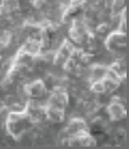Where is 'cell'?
Masks as SVG:
<instances>
[{
  "label": "cell",
  "mask_w": 129,
  "mask_h": 149,
  "mask_svg": "<svg viewBox=\"0 0 129 149\" xmlns=\"http://www.w3.org/2000/svg\"><path fill=\"white\" fill-rule=\"evenodd\" d=\"M105 114L110 121L120 122L126 118L127 110H126L124 104L119 98H113L105 105Z\"/></svg>",
  "instance_id": "2"
},
{
  "label": "cell",
  "mask_w": 129,
  "mask_h": 149,
  "mask_svg": "<svg viewBox=\"0 0 129 149\" xmlns=\"http://www.w3.org/2000/svg\"><path fill=\"white\" fill-rule=\"evenodd\" d=\"M126 8V0H112L110 3V11L113 15L120 14Z\"/></svg>",
  "instance_id": "5"
},
{
  "label": "cell",
  "mask_w": 129,
  "mask_h": 149,
  "mask_svg": "<svg viewBox=\"0 0 129 149\" xmlns=\"http://www.w3.org/2000/svg\"><path fill=\"white\" fill-rule=\"evenodd\" d=\"M1 56H3V47L0 46V59H1Z\"/></svg>",
  "instance_id": "6"
},
{
  "label": "cell",
  "mask_w": 129,
  "mask_h": 149,
  "mask_svg": "<svg viewBox=\"0 0 129 149\" xmlns=\"http://www.w3.org/2000/svg\"><path fill=\"white\" fill-rule=\"evenodd\" d=\"M23 88H24V91H25L29 100H37L40 102L44 100V102L46 104V98L49 96V88L44 79H42V78L32 79V81L23 84Z\"/></svg>",
  "instance_id": "1"
},
{
  "label": "cell",
  "mask_w": 129,
  "mask_h": 149,
  "mask_svg": "<svg viewBox=\"0 0 129 149\" xmlns=\"http://www.w3.org/2000/svg\"><path fill=\"white\" fill-rule=\"evenodd\" d=\"M66 111L56 107L45 105V120L50 124H61L65 121Z\"/></svg>",
  "instance_id": "4"
},
{
  "label": "cell",
  "mask_w": 129,
  "mask_h": 149,
  "mask_svg": "<svg viewBox=\"0 0 129 149\" xmlns=\"http://www.w3.org/2000/svg\"><path fill=\"white\" fill-rule=\"evenodd\" d=\"M64 130L68 134V136L70 137V136H73V135L89 132V125H88V123L84 118H82L79 116H75L68 122Z\"/></svg>",
  "instance_id": "3"
}]
</instances>
